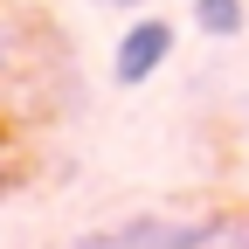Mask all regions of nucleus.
<instances>
[{
    "mask_svg": "<svg viewBox=\"0 0 249 249\" xmlns=\"http://www.w3.org/2000/svg\"><path fill=\"white\" fill-rule=\"evenodd\" d=\"M0 70H7V35H0Z\"/></svg>",
    "mask_w": 249,
    "mask_h": 249,
    "instance_id": "5",
    "label": "nucleus"
},
{
    "mask_svg": "<svg viewBox=\"0 0 249 249\" xmlns=\"http://www.w3.org/2000/svg\"><path fill=\"white\" fill-rule=\"evenodd\" d=\"M235 242V229L222 222H173V214H145V222H118V229H97L70 249H222Z\"/></svg>",
    "mask_w": 249,
    "mask_h": 249,
    "instance_id": "1",
    "label": "nucleus"
},
{
    "mask_svg": "<svg viewBox=\"0 0 249 249\" xmlns=\"http://www.w3.org/2000/svg\"><path fill=\"white\" fill-rule=\"evenodd\" d=\"M97 7H139V0H97Z\"/></svg>",
    "mask_w": 249,
    "mask_h": 249,
    "instance_id": "4",
    "label": "nucleus"
},
{
    "mask_svg": "<svg viewBox=\"0 0 249 249\" xmlns=\"http://www.w3.org/2000/svg\"><path fill=\"white\" fill-rule=\"evenodd\" d=\"M242 21H249L242 0H194V28H201V35H214V42L242 35Z\"/></svg>",
    "mask_w": 249,
    "mask_h": 249,
    "instance_id": "3",
    "label": "nucleus"
},
{
    "mask_svg": "<svg viewBox=\"0 0 249 249\" xmlns=\"http://www.w3.org/2000/svg\"><path fill=\"white\" fill-rule=\"evenodd\" d=\"M173 55V28L160 21V14H145V21H132L118 35V55H111V76L124 83V90H139L152 70H160V62Z\"/></svg>",
    "mask_w": 249,
    "mask_h": 249,
    "instance_id": "2",
    "label": "nucleus"
}]
</instances>
